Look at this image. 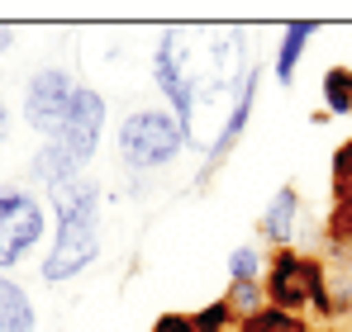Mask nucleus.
<instances>
[{
  "label": "nucleus",
  "mask_w": 352,
  "mask_h": 332,
  "mask_svg": "<svg viewBox=\"0 0 352 332\" xmlns=\"http://www.w3.org/2000/svg\"><path fill=\"white\" fill-rule=\"evenodd\" d=\"M190 328H195V332H234L238 318L229 313V304H224V299H214V304H205L200 313H190Z\"/></svg>",
  "instance_id": "nucleus-15"
},
{
  "label": "nucleus",
  "mask_w": 352,
  "mask_h": 332,
  "mask_svg": "<svg viewBox=\"0 0 352 332\" xmlns=\"http://www.w3.org/2000/svg\"><path fill=\"white\" fill-rule=\"evenodd\" d=\"M333 200L338 209H352V138L333 152Z\"/></svg>",
  "instance_id": "nucleus-14"
},
{
  "label": "nucleus",
  "mask_w": 352,
  "mask_h": 332,
  "mask_svg": "<svg viewBox=\"0 0 352 332\" xmlns=\"http://www.w3.org/2000/svg\"><path fill=\"white\" fill-rule=\"evenodd\" d=\"M324 105L329 114H352V67L324 71Z\"/></svg>",
  "instance_id": "nucleus-13"
},
{
  "label": "nucleus",
  "mask_w": 352,
  "mask_h": 332,
  "mask_svg": "<svg viewBox=\"0 0 352 332\" xmlns=\"http://www.w3.org/2000/svg\"><path fill=\"white\" fill-rule=\"evenodd\" d=\"M48 195H53L58 228H53V252L38 271L48 285H62V280H76L100 257V185L76 176V180H67Z\"/></svg>",
  "instance_id": "nucleus-2"
},
{
  "label": "nucleus",
  "mask_w": 352,
  "mask_h": 332,
  "mask_svg": "<svg viewBox=\"0 0 352 332\" xmlns=\"http://www.w3.org/2000/svg\"><path fill=\"white\" fill-rule=\"evenodd\" d=\"M224 304H229V313H234L238 323H243V318H252V313H262V309H267L262 280H229V294H224Z\"/></svg>",
  "instance_id": "nucleus-11"
},
{
  "label": "nucleus",
  "mask_w": 352,
  "mask_h": 332,
  "mask_svg": "<svg viewBox=\"0 0 352 332\" xmlns=\"http://www.w3.org/2000/svg\"><path fill=\"white\" fill-rule=\"evenodd\" d=\"M262 276H267V266H262V257L252 247H234L229 252V280H262Z\"/></svg>",
  "instance_id": "nucleus-16"
},
{
  "label": "nucleus",
  "mask_w": 352,
  "mask_h": 332,
  "mask_svg": "<svg viewBox=\"0 0 352 332\" xmlns=\"http://www.w3.org/2000/svg\"><path fill=\"white\" fill-rule=\"evenodd\" d=\"M186 152V133L172 110H138L119 123V162L129 171H162Z\"/></svg>",
  "instance_id": "nucleus-5"
},
{
  "label": "nucleus",
  "mask_w": 352,
  "mask_h": 332,
  "mask_svg": "<svg viewBox=\"0 0 352 332\" xmlns=\"http://www.w3.org/2000/svg\"><path fill=\"white\" fill-rule=\"evenodd\" d=\"M34 328H38L34 299L24 294V285L0 276V332H34Z\"/></svg>",
  "instance_id": "nucleus-9"
},
{
  "label": "nucleus",
  "mask_w": 352,
  "mask_h": 332,
  "mask_svg": "<svg viewBox=\"0 0 352 332\" xmlns=\"http://www.w3.org/2000/svg\"><path fill=\"white\" fill-rule=\"evenodd\" d=\"M10 43H14V29H10V24H0V53H5Z\"/></svg>",
  "instance_id": "nucleus-18"
},
{
  "label": "nucleus",
  "mask_w": 352,
  "mask_h": 332,
  "mask_svg": "<svg viewBox=\"0 0 352 332\" xmlns=\"http://www.w3.org/2000/svg\"><path fill=\"white\" fill-rule=\"evenodd\" d=\"M153 332H195V328H190V313H162L153 323Z\"/></svg>",
  "instance_id": "nucleus-17"
},
{
  "label": "nucleus",
  "mask_w": 352,
  "mask_h": 332,
  "mask_svg": "<svg viewBox=\"0 0 352 332\" xmlns=\"http://www.w3.org/2000/svg\"><path fill=\"white\" fill-rule=\"evenodd\" d=\"M153 81L167 95L186 147L210 152L229 128V114L257 91V67L243 29H167L153 53Z\"/></svg>",
  "instance_id": "nucleus-1"
},
{
  "label": "nucleus",
  "mask_w": 352,
  "mask_h": 332,
  "mask_svg": "<svg viewBox=\"0 0 352 332\" xmlns=\"http://www.w3.org/2000/svg\"><path fill=\"white\" fill-rule=\"evenodd\" d=\"M43 200L24 185H0V271L19 266L38 242H43Z\"/></svg>",
  "instance_id": "nucleus-6"
},
{
  "label": "nucleus",
  "mask_w": 352,
  "mask_h": 332,
  "mask_svg": "<svg viewBox=\"0 0 352 332\" xmlns=\"http://www.w3.org/2000/svg\"><path fill=\"white\" fill-rule=\"evenodd\" d=\"M105 95L100 91H91V86H76V100H72V114H67V123H62L53 138H43V147H38V157H34V180L38 185H48V190H58L67 180H76L86 162L96 157V147H100V133H105Z\"/></svg>",
  "instance_id": "nucleus-3"
},
{
  "label": "nucleus",
  "mask_w": 352,
  "mask_h": 332,
  "mask_svg": "<svg viewBox=\"0 0 352 332\" xmlns=\"http://www.w3.org/2000/svg\"><path fill=\"white\" fill-rule=\"evenodd\" d=\"M262 294L272 309H286V313H300V309H314L319 318L333 313V289H329V271L324 261L305 257V252H276L267 276H262Z\"/></svg>",
  "instance_id": "nucleus-4"
},
{
  "label": "nucleus",
  "mask_w": 352,
  "mask_h": 332,
  "mask_svg": "<svg viewBox=\"0 0 352 332\" xmlns=\"http://www.w3.org/2000/svg\"><path fill=\"white\" fill-rule=\"evenodd\" d=\"M76 86H81V81H76L72 71H62V67H43V71H34L29 86H24V123H29L34 133L53 138L62 123H67V114H72Z\"/></svg>",
  "instance_id": "nucleus-7"
},
{
  "label": "nucleus",
  "mask_w": 352,
  "mask_h": 332,
  "mask_svg": "<svg viewBox=\"0 0 352 332\" xmlns=\"http://www.w3.org/2000/svg\"><path fill=\"white\" fill-rule=\"evenodd\" d=\"M243 332H314V328H305V318L300 313H286V309H262V313H252V318H243L238 323Z\"/></svg>",
  "instance_id": "nucleus-12"
},
{
  "label": "nucleus",
  "mask_w": 352,
  "mask_h": 332,
  "mask_svg": "<svg viewBox=\"0 0 352 332\" xmlns=\"http://www.w3.org/2000/svg\"><path fill=\"white\" fill-rule=\"evenodd\" d=\"M314 34H319V29L305 24V19H295V24L281 29V48H276V81H281V86L295 81V67H300V57H305V48H309Z\"/></svg>",
  "instance_id": "nucleus-10"
},
{
  "label": "nucleus",
  "mask_w": 352,
  "mask_h": 332,
  "mask_svg": "<svg viewBox=\"0 0 352 332\" xmlns=\"http://www.w3.org/2000/svg\"><path fill=\"white\" fill-rule=\"evenodd\" d=\"M5 133H10V110H5V100H0V143H5Z\"/></svg>",
  "instance_id": "nucleus-19"
},
{
  "label": "nucleus",
  "mask_w": 352,
  "mask_h": 332,
  "mask_svg": "<svg viewBox=\"0 0 352 332\" xmlns=\"http://www.w3.org/2000/svg\"><path fill=\"white\" fill-rule=\"evenodd\" d=\"M295 228H300V190H295V185H281V190L272 195V204L262 209L257 233H262L276 252H286L291 237H295Z\"/></svg>",
  "instance_id": "nucleus-8"
}]
</instances>
